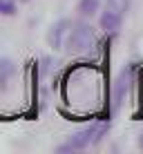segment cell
Instances as JSON below:
<instances>
[{"label": "cell", "mask_w": 143, "mask_h": 154, "mask_svg": "<svg viewBox=\"0 0 143 154\" xmlns=\"http://www.w3.org/2000/svg\"><path fill=\"white\" fill-rule=\"evenodd\" d=\"M70 27H72V20H67V18L56 20V23L49 27V31H47V45H49L51 49H61V47L65 45Z\"/></svg>", "instance_id": "3"}, {"label": "cell", "mask_w": 143, "mask_h": 154, "mask_svg": "<svg viewBox=\"0 0 143 154\" xmlns=\"http://www.w3.org/2000/svg\"><path fill=\"white\" fill-rule=\"evenodd\" d=\"M96 42V34H94V27L87 23H72L70 31H67V38H65V49L67 54L72 56H78V54H85L94 47Z\"/></svg>", "instance_id": "2"}, {"label": "cell", "mask_w": 143, "mask_h": 154, "mask_svg": "<svg viewBox=\"0 0 143 154\" xmlns=\"http://www.w3.org/2000/svg\"><path fill=\"white\" fill-rule=\"evenodd\" d=\"M121 23H123V16L110 11V9H103V14H101V18H98L101 29L107 31V34H116V31L121 29Z\"/></svg>", "instance_id": "5"}, {"label": "cell", "mask_w": 143, "mask_h": 154, "mask_svg": "<svg viewBox=\"0 0 143 154\" xmlns=\"http://www.w3.org/2000/svg\"><path fill=\"white\" fill-rule=\"evenodd\" d=\"M18 5L16 0H0V16H16Z\"/></svg>", "instance_id": "8"}, {"label": "cell", "mask_w": 143, "mask_h": 154, "mask_svg": "<svg viewBox=\"0 0 143 154\" xmlns=\"http://www.w3.org/2000/svg\"><path fill=\"white\" fill-rule=\"evenodd\" d=\"M101 5H103V0H81V2H78V14H81L83 18H92L101 9Z\"/></svg>", "instance_id": "6"}, {"label": "cell", "mask_w": 143, "mask_h": 154, "mask_svg": "<svg viewBox=\"0 0 143 154\" xmlns=\"http://www.w3.org/2000/svg\"><path fill=\"white\" fill-rule=\"evenodd\" d=\"M110 130V121H94L87 127L74 132V134L58 147V152H78V150H85L92 143H98L105 136V132Z\"/></svg>", "instance_id": "1"}, {"label": "cell", "mask_w": 143, "mask_h": 154, "mask_svg": "<svg viewBox=\"0 0 143 154\" xmlns=\"http://www.w3.org/2000/svg\"><path fill=\"white\" fill-rule=\"evenodd\" d=\"M103 5L110 11H114L119 16H125V11H128V7H130V0H103Z\"/></svg>", "instance_id": "7"}, {"label": "cell", "mask_w": 143, "mask_h": 154, "mask_svg": "<svg viewBox=\"0 0 143 154\" xmlns=\"http://www.w3.org/2000/svg\"><path fill=\"white\" fill-rule=\"evenodd\" d=\"M23 2H27V0H23Z\"/></svg>", "instance_id": "10"}, {"label": "cell", "mask_w": 143, "mask_h": 154, "mask_svg": "<svg viewBox=\"0 0 143 154\" xmlns=\"http://www.w3.org/2000/svg\"><path fill=\"white\" fill-rule=\"evenodd\" d=\"M139 147H141V150H143V134L139 136Z\"/></svg>", "instance_id": "9"}, {"label": "cell", "mask_w": 143, "mask_h": 154, "mask_svg": "<svg viewBox=\"0 0 143 154\" xmlns=\"http://www.w3.org/2000/svg\"><path fill=\"white\" fill-rule=\"evenodd\" d=\"M130 87H132V69H123L119 74V78L114 81V85H112V105H114V109L123 103V98L128 96Z\"/></svg>", "instance_id": "4"}]
</instances>
